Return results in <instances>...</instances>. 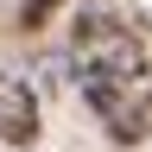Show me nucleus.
Segmentation results:
<instances>
[{"label":"nucleus","mask_w":152,"mask_h":152,"mask_svg":"<svg viewBox=\"0 0 152 152\" xmlns=\"http://www.w3.org/2000/svg\"><path fill=\"white\" fill-rule=\"evenodd\" d=\"M76 51H83V95L95 108H114L127 89H140L146 83V45L133 32H121L114 19H102V13H89L83 19V32H76Z\"/></svg>","instance_id":"obj_1"},{"label":"nucleus","mask_w":152,"mask_h":152,"mask_svg":"<svg viewBox=\"0 0 152 152\" xmlns=\"http://www.w3.org/2000/svg\"><path fill=\"white\" fill-rule=\"evenodd\" d=\"M32 140H38V102H32V89L19 83V76L0 70V146L26 152Z\"/></svg>","instance_id":"obj_2"},{"label":"nucleus","mask_w":152,"mask_h":152,"mask_svg":"<svg viewBox=\"0 0 152 152\" xmlns=\"http://www.w3.org/2000/svg\"><path fill=\"white\" fill-rule=\"evenodd\" d=\"M108 133H114L121 146H133V140H146V133H152V89H146V83L127 89L121 102L108 108Z\"/></svg>","instance_id":"obj_3"},{"label":"nucleus","mask_w":152,"mask_h":152,"mask_svg":"<svg viewBox=\"0 0 152 152\" xmlns=\"http://www.w3.org/2000/svg\"><path fill=\"white\" fill-rule=\"evenodd\" d=\"M57 7H64V0H26V13H19V26H26V32H38V26H45V19H51Z\"/></svg>","instance_id":"obj_4"}]
</instances>
